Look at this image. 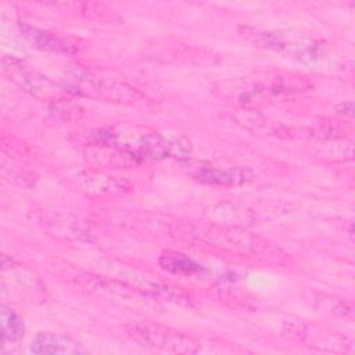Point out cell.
Wrapping results in <instances>:
<instances>
[{"instance_id": "cell-7", "label": "cell", "mask_w": 355, "mask_h": 355, "mask_svg": "<svg viewBox=\"0 0 355 355\" xmlns=\"http://www.w3.org/2000/svg\"><path fill=\"white\" fill-rule=\"evenodd\" d=\"M159 263L162 265L164 269L171 270L173 273H182V275H194L201 270L200 265L196 263L193 259L186 257L184 254L180 252H173L168 251L162 254Z\"/></svg>"}, {"instance_id": "cell-4", "label": "cell", "mask_w": 355, "mask_h": 355, "mask_svg": "<svg viewBox=\"0 0 355 355\" xmlns=\"http://www.w3.org/2000/svg\"><path fill=\"white\" fill-rule=\"evenodd\" d=\"M31 351L33 354H85L86 349L82 348L76 341L69 337L50 333V331H39L32 344Z\"/></svg>"}, {"instance_id": "cell-1", "label": "cell", "mask_w": 355, "mask_h": 355, "mask_svg": "<svg viewBox=\"0 0 355 355\" xmlns=\"http://www.w3.org/2000/svg\"><path fill=\"white\" fill-rule=\"evenodd\" d=\"M261 42L287 57L301 61H315L323 54V44L318 39L294 31H275L261 33Z\"/></svg>"}, {"instance_id": "cell-5", "label": "cell", "mask_w": 355, "mask_h": 355, "mask_svg": "<svg viewBox=\"0 0 355 355\" xmlns=\"http://www.w3.org/2000/svg\"><path fill=\"white\" fill-rule=\"evenodd\" d=\"M22 33L24 36L33 43L35 46L44 49V50H51V51H62V53H69L73 50V43H71L68 39L57 36L54 33L32 28V26H22Z\"/></svg>"}, {"instance_id": "cell-8", "label": "cell", "mask_w": 355, "mask_h": 355, "mask_svg": "<svg viewBox=\"0 0 355 355\" xmlns=\"http://www.w3.org/2000/svg\"><path fill=\"white\" fill-rule=\"evenodd\" d=\"M25 326L22 318L12 309L1 306V334L4 341H18L24 337Z\"/></svg>"}, {"instance_id": "cell-3", "label": "cell", "mask_w": 355, "mask_h": 355, "mask_svg": "<svg viewBox=\"0 0 355 355\" xmlns=\"http://www.w3.org/2000/svg\"><path fill=\"white\" fill-rule=\"evenodd\" d=\"M130 336L136 340L144 343L146 345H159V347H172L176 351H194L191 348L190 338L183 337L178 333H165L155 327L144 326V324H135L132 326ZM143 344V345H144Z\"/></svg>"}, {"instance_id": "cell-6", "label": "cell", "mask_w": 355, "mask_h": 355, "mask_svg": "<svg viewBox=\"0 0 355 355\" xmlns=\"http://www.w3.org/2000/svg\"><path fill=\"white\" fill-rule=\"evenodd\" d=\"M200 179L207 182V183H212V184H225V186H230V184H240L244 183L250 179V175L247 172V169H208L204 173L200 175Z\"/></svg>"}, {"instance_id": "cell-2", "label": "cell", "mask_w": 355, "mask_h": 355, "mask_svg": "<svg viewBox=\"0 0 355 355\" xmlns=\"http://www.w3.org/2000/svg\"><path fill=\"white\" fill-rule=\"evenodd\" d=\"M190 151V141L176 136L164 133H150L144 135L137 147L132 151L133 155H140L143 158H165V157H183Z\"/></svg>"}]
</instances>
